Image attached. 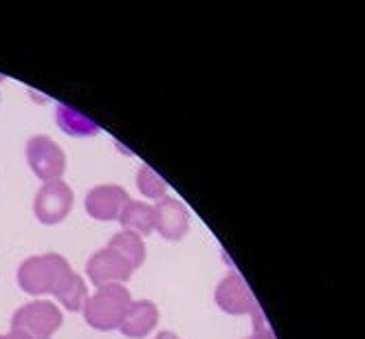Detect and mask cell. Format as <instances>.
I'll return each mask as SVG.
<instances>
[{
  "label": "cell",
  "instance_id": "4",
  "mask_svg": "<svg viewBox=\"0 0 365 339\" xmlns=\"http://www.w3.org/2000/svg\"><path fill=\"white\" fill-rule=\"evenodd\" d=\"M24 154H27V163L34 170V174L42 181V183H51V181H60L66 172V154L46 135H36L24 146Z\"/></svg>",
  "mask_w": 365,
  "mask_h": 339
},
{
  "label": "cell",
  "instance_id": "16",
  "mask_svg": "<svg viewBox=\"0 0 365 339\" xmlns=\"http://www.w3.org/2000/svg\"><path fill=\"white\" fill-rule=\"evenodd\" d=\"M0 339H31L29 335H24V333H20V330H9L7 335H0Z\"/></svg>",
  "mask_w": 365,
  "mask_h": 339
},
{
  "label": "cell",
  "instance_id": "8",
  "mask_svg": "<svg viewBox=\"0 0 365 339\" xmlns=\"http://www.w3.org/2000/svg\"><path fill=\"white\" fill-rule=\"evenodd\" d=\"M154 231L163 241L178 243L190 231V212L178 198L165 196L154 205Z\"/></svg>",
  "mask_w": 365,
  "mask_h": 339
},
{
  "label": "cell",
  "instance_id": "14",
  "mask_svg": "<svg viewBox=\"0 0 365 339\" xmlns=\"http://www.w3.org/2000/svg\"><path fill=\"white\" fill-rule=\"evenodd\" d=\"M56 298H58V302H60L66 310H71V313H80V310L84 308L86 300H88L86 282L82 280L80 273H75Z\"/></svg>",
  "mask_w": 365,
  "mask_h": 339
},
{
  "label": "cell",
  "instance_id": "5",
  "mask_svg": "<svg viewBox=\"0 0 365 339\" xmlns=\"http://www.w3.org/2000/svg\"><path fill=\"white\" fill-rule=\"evenodd\" d=\"M73 203L75 194L66 181H51V183H42V188L38 190L34 201V212L42 225L51 227L62 223L71 214Z\"/></svg>",
  "mask_w": 365,
  "mask_h": 339
},
{
  "label": "cell",
  "instance_id": "9",
  "mask_svg": "<svg viewBox=\"0 0 365 339\" xmlns=\"http://www.w3.org/2000/svg\"><path fill=\"white\" fill-rule=\"evenodd\" d=\"M128 201H130V194L121 186H115V183L97 186L86 196V212L91 218L101 221V223L119 221Z\"/></svg>",
  "mask_w": 365,
  "mask_h": 339
},
{
  "label": "cell",
  "instance_id": "7",
  "mask_svg": "<svg viewBox=\"0 0 365 339\" xmlns=\"http://www.w3.org/2000/svg\"><path fill=\"white\" fill-rule=\"evenodd\" d=\"M135 269L110 247H103L95 251L86 263V275L95 286L106 284H123L133 278Z\"/></svg>",
  "mask_w": 365,
  "mask_h": 339
},
{
  "label": "cell",
  "instance_id": "11",
  "mask_svg": "<svg viewBox=\"0 0 365 339\" xmlns=\"http://www.w3.org/2000/svg\"><path fill=\"white\" fill-rule=\"evenodd\" d=\"M119 223L123 229L135 231L139 236H150L154 231V207L143 203V201H133L130 198L128 205L123 207V212L119 216Z\"/></svg>",
  "mask_w": 365,
  "mask_h": 339
},
{
  "label": "cell",
  "instance_id": "17",
  "mask_svg": "<svg viewBox=\"0 0 365 339\" xmlns=\"http://www.w3.org/2000/svg\"><path fill=\"white\" fill-rule=\"evenodd\" d=\"M154 339H180V337H178L176 333H172V330H161Z\"/></svg>",
  "mask_w": 365,
  "mask_h": 339
},
{
  "label": "cell",
  "instance_id": "18",
  "mask_svg": "<svg viewBox=\"0 0 365 339\" xmlns=\"http://www.w3.org/2000/svg\"><path fill=\"white\" fill-rule=\"evenodd\" d=\"M3 82H5V75H3V73H0V84H3Z\"/></svg>",
  "mask_w": 365,
  "mask_h": 339
},
{
  "label": "cell",
  "instance_id": "15",
  "mask_svg": "<svg viewBox=\"0 0 365 339\" xmlns=\"http://www.w3.org/2000/svg\"><path fill=\"white\" fill-rule=\"evenodd\" d=\"M137 188L145 198L152 201H163L168 196V183L161 178V174H156L150 166H141L137 174Z\"/></svg>",
  "mask_w": 365,
  "mask_h": 339
},
{
  "label": "cell",
  "instance_id": "6",
  "mask_svg": "<svg viewBox=\"0 0 365 339\" xmlns=\"http://www.w3.org/2000/svg\"><path fill=\"white\" fill-rule=\"evenodd\" d=\"M216 306L227 315H247L257 308V302L249 289L247 280L238 271H229L216 286Z\"/></svg>",
  "mask_w": 365,
  "mask_h": 339
},
{
  "label": "cell",
  "instance_id": "1",
  "mask_svg": "<svg viewBox=\"0 0 365 339\" xmlns=\"http://www.w3.org/2000/svg\"><path fill=\"white\" fill-rule=\"evenodd\" d=\"M73 275L75 271L64 255L40 253V255L27 258L20 265L18 284L27 295H34V298L53 295L56 298Z\"/></svg>",
  "mask_w": 365,
  "mask_h": 339
},
{
  "label": "cell",
  "instance_id": "13",
  "mask_svg": "<svg viewBox=\"0 0 365 339\" xmlns=\"http://www.w3.org/2000/svg\"><path fill=\"white\" fill-rule=\"evenodd\" d=\"M56 119H58V126L62 133H66L71 137H93L99 133V126L91 117L66 106V103H58Z\"/></svg>",
  "mask_w": 365,
  "mask_h": 339
},
{
  "label": "cell",
  "instance_id": "12",
  "mask_svg": "<svg viewBox=\"0 0 365 339\" xmlns=\"http://www.w3.org/2000/svg\"><path fill=\"white\" fill-rule=\"evenodd\" d=\"M108 247L115 249L135 271L145 263V255H148L145 243H143V238L139 236V233H135V231H128V229L117 231L115 236L110 238Z\"/></svg>",
  "mask_w": 365,
  "mask_h": 339
},
{
  "label": "cell",
  "instance_id": "2",
  "mask_svg": "<svg viewBox=\"0 0 365 339\" xmlns=\"http://www.w3.org/2000/svg\"><path fill=\"white\" fill-rule=\"evenodd\" d=\"M130 302H133V295L123 284L97 286V291L88 295L82 308L84 320L95 330H119Z\"/></svg>",
  "mask_w": 365,
  "mask_h": 339
},
{
  "label": "cell",
  "instance_id": "10",
  "mask_svg": "<svg viewBox=\"0 0 365 339\" xmlns=\"http://www.w3.org/2000/svg\"><path fill=\"white\" fill-rule=\"evenodd\" d=\"M159 326V306L150 300H133L121 320L119 333L128 339H145Z\"/></svg>",
  "mask_w": 365,
  "mask_h": 339
},
{
  "label": "cell",
  "instance_id": "3",
  "mask_svg": "<svg viewBox=\"0 0 365 339\" xmlns=\"http://www.w3.org/2000/svg\"><path fill=\"white\" fill-rule=\"evenodd\" d=\"M62 322H64V315L53 302L34 300L14 313L11 328L29 335L31 339H53Z\"/></svg>",
  "mask_w": 365,
  "mask_h": 339
}]
</instances>
